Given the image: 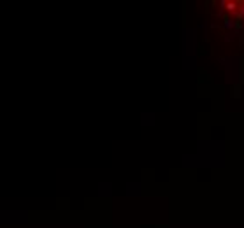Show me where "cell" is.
<instances>
[]
</instances>
